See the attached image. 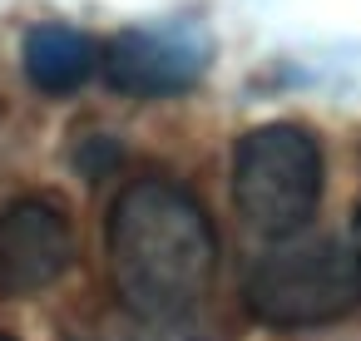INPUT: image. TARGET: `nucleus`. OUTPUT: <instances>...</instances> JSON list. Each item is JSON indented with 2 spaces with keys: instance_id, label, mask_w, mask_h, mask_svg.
<instances>
[{
  "instance_id": "1",
  "label": "nucleus",
  "mask_w": 361,
  "mask_h": 341,
  "mask_svg": "<svg viewBox=\"0 0 361 341\" xmlns=\"http://www.w3.org/2000/svg\"><path fill=\"white\" fill-rule=\"evenodd\" d=\"M218 272V232L203 203L169 183L139 178L109 213V277L139 321H178L193 311Z\"/></svg>"
},
{
  "instance_id": "2",
  "label": "nucleus",
  "mask_w": 361,
  "mask_h": 341,
  "mask_svg": "<svg viewBox=\"0 0 361 341\" xmlns=\"http://www.w3.org/2000/svg\"><path fill=\"white\" fill-rule=\"evenodd\" d=\"M322 144L302 124H262L233 154V203L262 237H292L322 203Z\"/></svg>"
},
{
  "instance_id": "3",
  "label": "nucleus",
  "mask_w": 361,
  "mask_h": 341,
  "mask_svg": "<svg viewBox=\"0 0 361 341\" xmlns=\"http://www.w3.org/2000/svg\"><path fill=\"white\" fill-rule=\"evenodd\" d=\"M247 311L272 331H307L361 311V257L341 242H302L262 257L243 292Z\"/></svg>"
},
{
  "instance_id": "4",
  "label": "nucleus",
  "mask_w": 361,
  "mask_h": 341,
  "mask_svg": "<svg viewBox=\"0 0 361 341\" xmlns=\"http://www.w3.org/2000/svg\"><path fill=\"white\" fill-rule=\"evenodd\" d=\"M75 267V228L55 198H16L0 208V292L35 297Z\"/></svg>"
},
{
  "instance_id": "5",
  "label": "nucleus",
  "mask_w": 361,
  "mask_h": 341,
  "mask_svg": "<svg viewBox=\"0 0 361 341\" xmlns=\"http://www.w3.org/2000/svg\"><path fill=\"white\" fill-rule=\"evenodd\" d=\"M104 75L119 94L139 99H164L183 94L203 75V45L183 30H124L104 50Z\"/></svg>"
},
{
  "instance_id": "6",
  "label": "nucleus",
  "mask_w": 361,
  "mask_h": 341,
  "mask_svg": "<svg viewBox=\"0 0 361 341\" xmlns=\"http://www.w3.org/2000/svg\"><path fill=\"white\" fill-rule=\"evenodd\" d=\"M99 65V50L90 35L70 30V25H40L25 35V75L35 89L45 94H70L80 89Z\"/></svg>"
},
{
  "instance_id": "7",
  "label": "nucleus",
  "mask_w": 361,
  "mask_h": 341,
  "mask_svg": "<svg viewBox=\"0 0 361 341\" xmlns=\"http://www.w3.org/2000/svg\"><path fill=\"white\" fill-rule=\"evenodd\" d=\"M351 252L361 257V208H356V223H351Z\"/></svg>"
},
{
  "instance_id": "8",
  "label": "nucleus",
  "mask_w": 361,
  "mask_h": 341,
  "mask_svg": "<svg viewBox=\"0 0 361 341\" xmlns=\"http://www.w3.org/2000/svg\"><path fill=\"white\" fill-rule=\"evenodd\" d=\"M0 341H11V336H0Z\"/></svg>"
}]
</instances>
